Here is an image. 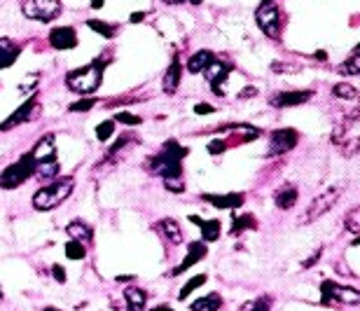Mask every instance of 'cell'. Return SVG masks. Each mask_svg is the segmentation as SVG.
Instances as JSON below:
<instances>
[{"mask_svg":"<svg viewBox=\"0 0 360 311\" xmlns=\"http://www.w3.org/2000/svg\"><path fill=\"white\" fill-rule=\"evenodd\" d=\"M202 199L215 208H239L243 206L245 195L243 192H232V195H202Z\"/></svg>","mask_w":360,"mask_h":311,"instance_id":"obj_16","label":"cell"},{"mask_svg":"<svg viewBox=\"0 0 360 311\" xmlns=\"http://www.w3.org/2000/svg\"><path fill=\"white\" fill-rule=\"evenodd\" d=\"M73 188H75V180L71 176L51 180L49 185L40 188L36 195H33V206H36L38 211H51V208H56L59 203H64L68 197H71Z\"/></svg>","mask_w":360,"mask_h":311,"instance_id":"obj_3","label":"cell"},{"mask_svg":"<svg viewBox=\"0 0 360 311\" xmlns=\"http://www.w3.org/2000/svg\"><path fill=\"white\" fill-rule=\"evenodd\" d=\"M253 94H255V87H248V89H245V92H241L239 96H241V99H245V96H253Z\"/></svg>","mask_w":360,"mask_h":311,"instance_id":"obj_42","label":"cell"},{"mask_svg":"<svg viewBox=\"0 0 360 311\" xmlns=\"http://www.w3.org/2000/svg\"><path fill=\"white\" fill-rule=\"evenodd\" d=\"M19 54H21L19 45L12 42L10 38H0V71L14 66V61L19 59Z\"/></svg>","mask_w":360,"mask_h":311,"instance_id":"obj_18","label":"cell"},{"mask_svg":"<svg viewBox=\"0 0 360 311\" xmlns=\"http://www.w3.org/2000/svg\"><path fill=\"white\" fill-rule=\"evenodd\" d=\"M143 19H145V12H134V14L129 16L131 24H139V21H143Z\"/></svg>","mask_w":360,"mask_h":311,"instance_id":"obj_39","label":"cell"},{"mask_svg":"<svg viewBox=\"0 0 360 311\" xmlns=\"http://www.w3.org/2000/svg\"><path fill=\"white\" fill-rule=\"evenodd\" d=\"M344 223H346V229L348 232H360V208H353V211H348L346 218H344Z\"/></svg>","mask_w":360,"mask_h":311,"instance_id":"obj_33","label":"cell"},{"mask_svg":"<svg viewBox=\"0 0 360 311\" xmlns=\"http://www.w3.org/2000/svg\"><path fill=\"white\" fill-rule=\"evenodd\" d=\"M51 274H54V279L59 281V284H66V269L61 267V264H51Z\"/></svg>","mask_w":360,"mask_h":311,"instance_id":"obj_37","label":"cell"},{"mask_svg":"<svg viewBox=\"0 0 360 311\" xmlns=\"http://www.w3.org/2000/svg\"><path fill=\"white\" fill-rule=\"evenodd\" d=\"M36 176V160H33L31 152L21 155L14 164H10L3 173H0V188L3 190H16L19 185L28 183Z\"/></svg>","mask_w":360,"mask_h":311,"instance_id":"obj_4","label":"cell"},{"mask_svg":"<svg viewBox=\"0 0 360 311\" xmlns=\"http://www.w3.org/2000/svg\"><path fill=\"white\" fill-rule=\"evenodd\" d=\"M225 150H227L225 140H211V143H208V152H211V155H220V152H225Z\"/></svg>","mask_w":360,"mask_h":311,"instance_id":"obj_36","label":"cell"},{"mask_svg":"<svg viewBox=\"0 0 360 311\" xmlns=\"http://www.w3.org/2000/svg\"><path fill=\"white\" fill-rule=\"evenodd\" d=\"M297 197H300V190H297L295 185H283L281 190H276V195H274V201H276L278 208L288 211V208H293L295 203H297Z\"/></svg>","mask_w":360,"mask_h":311,"instance_id":"obj_22","label":"cell"},{"mask_svg":"<svg viewBox=\"0 0 360 311\" xmlns=\"http://www.w3.org/2000/svg\"><path fill=\"white\" fill-rule=\"evenodd\" d=\"M164 188H167L169 192L180 195V192H185V183H182L180 178H164Z\"/></svg>","mask_w":360,"mask_h":311,"instance_id":"obj_35","label":"cell"},{"mask_svg":"<svg viewBox=\"0 0 360 311\" xmlns=\"http://www.w3.org/2000/svg\"><path fill=\"white\" fill-rule=\"evenodd\" d=\"M106 5V0H91V10H101Z\"/></svg>","mask_w":360,"mask_h":311,"instance_id":"obj_41","label":"cell"},{"mask_svg":"<svg viewBox=\"0 0 360 311\" xmlns=\"http://www.w3.org/2000/svg\"><path fill=\"white\" fill-rule=\"evenodd\" d=\"M222 307V297L218 295V293H208V295L194 299V302L190 304L192 311H218Z\"/></svg>","mask_w":360,"mask_h":311,"instance_id":"obj_24","label":"cell"},{"mask_svg":"<svg viewBox=\"0 0 360 311\" xmlns=\"http://www.w3.org/2000/svg\"><path fill=\"white\" fill-rule=\"evenodd\" d=\"M190 3H192V5H202L204 0H190Z\"/></svg>","mask_w":360,"mask_h":311,"instance_id":"obj_46","label":"cell"},{"mask_svg":"<svg viewBox=\"0 0 360 311\" xmlns=\"http://www.w3.org/2000/svg\"><path fill=\"white\" fill-rule=\"evenodd\" d=\"M152 311H173V309H171V307H167V304H162V307H154Z\"/></svg>","mask_w":360,"mask_h":311,"instance_id":"obj_44","label":"cell"},{"mask_svg":"<svg viewBox=\"0 0 360 311\" xmlns=\"http://www.w3.org/2000/svg\"><path fill=\"white\" fill-rule=\"evenodd\" d=\"M112 134H115V120H106V122H101L99 127H96V138H99L101 143H106Z\"/></svg>","mask_w":360,"mask_h":311,"instance_id":"obj_31","label":"cell"},{"mask_svg":"<svg viewBox=\"0 0 360 311\" xmlns=\"http://www.w3.org/2000/svg\"><path fill=\"white\" fill-rule=\"evenodd\" d=\"M323 290V304H330L335 302H341V304H348V307H360V290L358 288H348V286H339V284H333V281H323L321 286Z\"/></svg>","mask_w":360,"mask_h":311,"instance_id":"obj_6","label":"cell"},{"mask_svg":"<svg viewBox=\"0 0 360 311\" xmlns=\"http://www.w3.org/2000/svg\"><path fill=\"white\" fill-rule=\"evenodd\" d=\"M66 234L71 236V239H75V241H91L94 229H91L87 223H82V220H73V223L66 227Z\"/></svg>","mask_w":360,"mask_h":311,"instance_id":"obj_25","label":"cell"},{"mask_svg":"<svg viewBox=\"0 0 360 311\" xmlns=\"http://www.w3.org/2000/svg\"><path fill=\"white\" fill-rule=\"evenodd\" d=\"M187 155V148L178 145V140H167L159 155L147 160V169L162 178H180L182 176V157Z\"/></svg>","mask_w":360,"mask_h":311,"instance_id":"obj_1","label":"cell"},{"mask_svg":"<svg viewBox=\"0 0 360 311\" xmlns=\"http://www.w3.org/2000/svg\"><path fill=\"white\" fill-rule=\"evenodd\" d=\"M300 140V134L295 129H276L272 136H269V152L267 155L274 157V155H283V152H290L297 145Z\"/></svg>","mask_w":360,"mask_h":311,"instance_id":"obj_9","label":"cell"},{"mask_svg":"<svg viewBox=\"0 0 360 311\" xmlns=\"http://www.w3.org/2000/svg\"><path fill=\"white\" fill-rule=\"evenodd\" d=\"M21 12L28 19L47 24V21H54L56 16L64 12V5H61V0H24L21 3Z\"/></svg>","mask_w":360,"mask_h":311,"instance_id":"obj_5","label":"cell"},{"mask_svg":"<svg viewBox=\"0 0 360 311\" xmlns=\"http://www.w3.org/2000/svg\"><path fill=\"white\" fill-rule=\"evenodd\" d=\"M180 75H182V66H180L178 56H173V61H171V66L167 68V73H164V80H162L164 92L176 94V89H178V84H180Z\"/></svg>","mask_w":360,"mask_h":311,"instance_id":"obj_19","label":"cell"},{"mask_svg":"<svg viewBox=\"0 0 360 311\" xmlns=\"http://www.w3.org/2000/svg\"><path fill=\"white\" fill-rule=\"evenodd\" d=\"M257 227V220L255 216L245 213V216H234V223H232V234H239V232H245V229H255Z\"/></svg>","mask_w":360,"mask_h":311,"instance_id":"obj_28","label":"cell"},{"mask_svg":"<svg viewBox=\"0 0 360 311\" xmlns=\"http://www.w3.org/2000/svg\"><path fill=\"white\" fill-rule=\"evenodd\" d=\"M213 61H215V56L211 49H199L197 54H192L190 59H187V71H190L192 75H197V73H204Z\"/></svg>","mask_w":360,"mask_h":311,"instance_id":"obj_20","label":"cell"},{"mask_svg":"<svg viewBox=\"0 0 360 311\" xmlns=\"http://www.w3.org/2000/svg\"><path fill=\"white\" fill-rule=\"evenodd\" d=\"M43 311H59V309H56V307H45Z\"/></svg>","mask_w":360,"mask_h":311,"instance_id":"obj_45","label":"cell"},{"mask_svg":"<svg viewBox=\"0 0 360 311\" xmlns=\"http://www.w3.org/2000/svg\"><path fill=\"white\" fill-rule=\"evenodd\" d=\"M96 105V99H91V96H87V99H80V101H75V103H71V112H87V110H91Z\"/></svg>","mask_w":360,"mask_h":311,"instance_id":"obj_34","label":"cell"},{"mask_svg":"<svg viewBox=\"0 0 360 311\" xmlns=\"http://www.w3.org/2000/svg\"><path fill=\"white\" fill-rule=\"evenodd\" d=\"M159 232V234L164 236V239L169 241V244H173V246H178L182 244V229H180V225L176 223L173 218H164L162 223H157V227H154Z\"/></svg>","mask_w":360,"mask_h":311,"instance_id":"obj_17","label":"cell"},{"mask_svg":"<svg viewBox=\"0 0 360 311\" xmlns=\"http://www.w3.org/2000/svg\"><path fill=\"white\" fill-rule=\"evenodd\" d=\"M31 155H33V160H36V166H40V164H45V162H51V160H56V145H54V136H51V134L43 136V138H40L38 143H36V148L31 150Z\"/></svg>","mask_w":360,"mask_h":311,"instance_id":"obj_15","label":"cell"},{"mask_svg":"<svg viewBox=\"0 0 360 311\" xmlns=\"http://www.w3.org/2000/svg\"><path fill=\"white\" fill-rule=\"evenodd\" d=\"M36 110H38V96H31V99H28L24 105H19V108H16L12 115L8 117V120L0 124V132H10V129H14V127H19V124L28 122Z\"/></svg>","mask_w":360,"mask_h":311,"instance_id":"obj_11","label":"cell"},{"mask_svg":"<svg viewBox=\"0 0 360 311\" xmlns=\"http://www.w3.org/2000/svg\"><path fill=\"white\" fill-rule=\"evenodd\" d=\"M190 223L202 227V241H218L220 239V220H202L199 216H190Z\"/></svg>","mask_w":360,"mask_h":311,"instance_id":"obj_21","label":"cell"},{"mask_svg":"<svg viewBox=\"0 0 360 311\" xmlns=\"http://www.w3.org/2000/svg\"><path fill=\"white\" fill-rule=\"evenodd\" d=\"M333 96L335 99H341V101H348V103H360V96L351 84L341 82V84H335L333 87Z\"/></svg>","mask_w":360,"mask_h":311,"instance_id":"obj_26","label":"cell"},{"mask_svg":"<svg viewBox=\"0 0 360 311\" xmlns=\"http://www.w3.org/2000/svg\"><path fill=\"white\" fill-rule=\"evenodd\" d=\"M64 251H66L68 260H84V258H87V248H84L82 241H75V239L68 241Z\"/></svg>","mask_w":360,"mask_h":311,"instance_id":"obj_30","label":"cell"},{"mask_svg":"<svg viewBox=\"0 0 360 311\" xmlns=\"http://www.w3.org/2000/svg\"><path fill=\"white\" fill-rule=\"evenodd\" d=\"M0 299H3V288H0Z\"/></svg>","mask_w":360,"mask_h":311,"instance_id":"obj_48","label":"cell"},{"mask_svg":"<svg viewBox=\"0 0 360 311\" xmlns=\"http://www.w3.org/2000/svg\"><path fill=\"white\" fill-rule=\"evenodd\" d=\"M49 47L66 52V49H75L77 47V33L73 26H59L49 31Z\"/></svg>","mask_w":360,"mask_h":311,"instance_id":"obj_10","label":"cell"},{"mask_svg":"<svg viewBox=\"0 0 360 311\" xmlns=\"http://www.w3.org/2000/svg\"><path fill=\"white\" fill-rule=\"evenodd\" d=\"M260 5H272V0H262V3Z\"/></svg>","mask_w":360,"mask_h":311,"instance_id":"obj_47","label":"cell"},{"mask_svg":"<svg viewBox=\"0 0 360 311\" xmlns=\"http://www.w3.org/2000/svg\"><path fill=\"white\" fill-rule=\"evenodd\" d=\"M162 3H167V5H180V3H185V0H162Z\"/></svg>","mask_w":360,"mask_h":311,"instance_id":"obj_43","label":"cell"},{"mask_svg":"<svg viewBox=\"0 0 360 311\" xmlns=\"http://www.w3.org/2000/svg\"><path fill=\"white\" fill-rule=\"evenodd\" d=\"M108 61H91L89 66L75 68L66 75V84L71 92H75L80 96H91L94 92H99L101 82H103V68H106Z\"/></svg>","mask_w":360,"mask_h":311,"instance_id":"obj_2","label":"cell"},{"mask_svg":"<svg viewBox=\"0 0 360 311\" xmlns=\"http://www.w3.org/2000/svg\"><path fill=\"white\" fill-rule=\"evenodd\" d=\"M318 258H321V251H318V253H313V258H309V260H307V262H304V267H311L313 262H318Z\"/></svg>","mask_w":360,"mask_h":311,"instance_id":"obj_40","label":"cell"},{"mask_svg":"<svg viewBox=\"0 0 360 311\" xmlns=\"http://www.w3.org/2000/svg\"><path fill=\"white\" fill-rule=\"evenodd\" d=\"M87 26L91 28L94 33H99V36H103V38H115L117 33H119V26H112V24H106V21H99V19H89L87 21Z\"/></svg>","mask_w":360,"mask_h":311,"instance_id":"obj_27","label":"cell"},{"mask_svg":"<svg viewBox=\"0 0 360 311\" xmlns=\"http://www.w3.org/2000/svg\"><path fill=\"white\" fill-rule=\"evenodd\" d=\"M232 73V66L230 64H225V61H213L208 68L204 71V77L208 80V84L213 87V92L222 96V89H220V84L227 80V75Z\"/></svg>","mask_w":360,"mask_h":311,"instance_id":"obj_13","label":"cell"},{"mask_svg":"<svg viewBox=\"0 0 360 311\" xmlns=\"http://www.w3.org/2000/svg\"><path fill=\"white\" fill-rule=\"evenodd\" d=\"M115 122L117 124H127V127H139L143 120H141L139 115H134V112L122 110V112H117V115H115Z\"/></svg>","mask_w":360,"mask_h":311,"instance_id":"obj_32","label":"cell"},{"mask_svg":"<svg viewBox=\"0 0 360 311\" xmlns=\"http://www.w3.org/2000/svg\"><path fill=\"white\" fill-rule=\"evenodd\" d=\"M339 195H341V188H330V190H325L323 195L318 197L316 201H311V206L307 208L302 225H309V223H313V220H318L321 216H325V213H328L330 208H333L335 203L339 201Z\"/></svg>","mask_w":360,"mask_h":311,"instance_id":"obj_8","label":"cell"},{"mask_svg":"<svg viewBox=\"0 0 360 311\" xmlns=\"http://www.w3.org/2000/svg\"><path fill=\"white\" fill-rule=\"evenodd\" d=\"M124 299H127L129 311H143L147 304V293L141 290V288H127L124 290Z\"/></svg>","mask_w":360,"mask_h":311,"instance_id":"obj_23","label":"cell"},{"mask_svg":"<svg viewBox=\"0 0 360 311\" xmlns=\"http://www.w3.org/2000/svg\"><path fill=\"white\" fill-rule=\"evenodd\" d=\"M206 253H208V248H206L204 241H192V244L187 246V258L182 260V262L173 271H171L169 276H178V274H182V271H187L190 267H194V264L202 262V260L206 258Z\"/></svg>","mask_w":360,"mask_h":311,"instance_id":"obj_14","label":"cell"},{"mask_svg":"<svg viewBox=\"0 0 360 311\" xmlns=\"http://www.w3.org/2000/svg\"><path fill=\"white\" fill-rule=\"evenodd\" d=\"M206 281H208V276H206V274H199V276H194V279H190V281H187L185 286L180 288V293H178V299H187V297L192 295L194 290H197V288H202V286L206 284Z\"/></svg>","mask_w":360,"mask_h":311,"instance_id":"obj_29","label":"cell"},{"mask_svg":"<svg viewBox=\"0 0 360 311\" xmlns=\"http://www.w3.org/2000/svg\"><path fill=\"white\" fill-rule=\"evenodd\" d=\"M313 99V92L307 89V92H300V89H293V92H281V94H274L269 99V103L274 108H293V105H302L307 101Z\"/></svg>","mask_w":360,"mask_h":311,"instance_id":"obj_12","label":"cell"},{"mask_svg":"<svg viewBox=\"0 0 360 311\" xmlns=\"http://www.w3.org/2000/svg\"><path fill=\"white\" fill-rule=\"evenodd\" d=\"M255 21L260 26V31L265 33L267 38H278L281 36V26H283V19H281V10L276 5H260L255 12Z\"/></svg>","mask_w":360,"mask_h":311,"instance_id":"obj_7","label":"cell"},{"mask_svg":"<svg viewBox=\"0 0 360 311\" xmlns=\"http://www.w3.org/2000/svg\"><path fill=\"white\" fill-rule=\"evenodd\" d=\"M194 112H197V115H208V112H215V108L208 103H197L194 105Z\"/></svg>","mask_w":360,"mask_h":311,"instance_id":"obj_38","label":"cell"}]
</instances>
